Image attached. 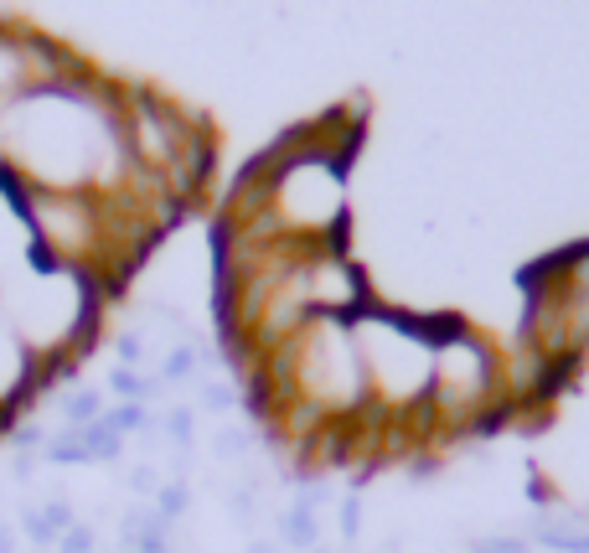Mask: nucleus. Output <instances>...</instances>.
I'll return each mask as SVG.
<instances>
[{"instance_id":"1","label":"nucleus","mask_w":589,"mask_h":553,"mask_svg":"<svg viewBox=\"0 0 589 553\" xmlns=\"http://www.w3.org/2000/svg\"><path fill=\"white\" fill-rule=\"evenodd\" d=\"M0 181L37 192L124 197L135 187L124 145V88L78 57L62 78L0 104Z\"/></svg>"},{"instance_id":"2","label":"nucleus","mask_w":589,"mask_h":553,"mask_svg":"<svg viewBox=\"0 0 589 553\" xmlns=\"http://www.w3.org/2000/svg\"><path fill=\"white\" fill-rule=\"evenodd\" d=\"M357 150H362L357 109H331L290 130L233 181L217 228L269 233V238L300 243V249L347 243Z\"/></svg>"},{"instance_id":"3","label":"nucleus","mask_w":589,"mask_h":553,"mask_svg":"<svg viewBox=\"0 0 589 553\" xmlns=\"http://www.w3.org/2000/svg\"><path fill=\"white\" fill-rule=\"evenodd\" d=\"M367 404H372V445H424V409H429V378H434V336L440 316H414L403 305L372 300L347 321Z\"/></svg>"},{"instance_id":"4","label":"nucleus","mask_w":589,"mask_h":553,"mask_svg":"<svg viewBox=\"0 0 589 553\" xmlns=\"http://www.w3.org/2000/svg\"><path fill=\"white\" fill-rule=\"evenodd\" d=\"M512 419L507 404V373H502V342H491L460 316H440L434 336V378H429V409H424V445L471 440L476 429Z\"/></svg>"},{"instance_id":"5","label":"nucleus","mask_w":589,"mask_h":553,"mask_svg":"<svg viewBox=\"0 0 589 553\" xmlns=\"http://www.w3.org/2000/svg\"><path fill=\"white\" fill-rule=\"evenodd\" d=\"M78 63V52L47 42L42 32H31L26 21H0V104H11L31 94L37 83H52Z\"/></svg>"},{"instance_id":"6","label":"nucleus","mask_w":589,"mask_h":553,"mask_svg":"<svg viewBox=\"0 0 589 553\" xmlns=\"http://www.w3.org/2000/svg\"><path fill=\"white\" fill-rule=\"evenodd\" d=\"M26 398H37V357L21 347V336L0 311V414L16 419Z\"/></svg>"},{"instance_id":"7","label":"nucleus","mask_w":589,"mask_h":553,"mask_svg":"<svg viewBox=\"0 0 589 553\" xmlns=\"http://www.w3.org/2000/svg\"><path fill=\"white\" fill-rule=\"evenodd\" d=\"M104 409H109L104 388H73V393H62V429H83L93 419H104Z\"/></svg>"},{"instance_id":"8","label":"nucleus","mask_w":589,"mask_h":553,"mask_svg":"<svg viewBox=\"0 0 589 553\" xmlns=\"http://www.w3.org/2000/svg\"><path fill=\"white\" fill-rule=\"evenodd\" d=\"M78 440H83V455H88V466H109V460L124 455V435H114V429L104 419H93L78 429Z\"/></svg>"},{"instance_id":"9","label":"nucleus","mask_w":589,"mask_h":553,"mask_svg":"<svg viewBox=\"0 0 589 553\" xmlns=\"http://www.w3.org/2000/svg\"><path fill=\"white\" fill-rule=\"evenodd\" d=\"M104 424L114 429V435H150V409L145 404H109L104 409Z\"/></svg>"},{"instance_id":"10","label":"nucleus","mask_w":589,"mask_h":553,"mask_svg":"<svg viewBox=\"0 0 589 553\" xmlns=\"http://www.w3.org/2000/svg\"><path fill=\"white\" fill-rule=\"evenodd\" d=\"M52 466H88V455H83V440H78V429H57V435L47 440L42 450Z\"/></svg>"},{"instance_id":"11","label":"nucleus","mask_w":589,"mask_h":553,"mask_svg":"<svg viewBox=\"0 0 589 553\" xmlns=\"http://www.w3.org/2000/svg\"><path fill=\"white\" fill-rule=\"evenodd\" d=\"M192 424H197V409H192V404H176V409H171V414L161 419V429H166V440H171V445H176L181 455H186V450H192V435H197V429H192Z\"/></svg>"},{"instance_id":"12","label":"nucleus","mask_w":589,"mask_h":553,"mask_svg":"<svg viewBox=\"0 0 589 553\" xmlns=\"http://www.w3.org/2000/svg\"><path fill=\"white\" fill-rule=\"evenodd\" d=\"M16 533H21L31 548H57V533H52V522L42 517V507H21V517H16Z\"/></svg>"},{"instance_id":"13","label":"nucleus","mask_w":589,"mask_h":553,"mask_svg":"<svg viewBox=\"0 0 589 553\" xmlns=\"http://www.w3.org/2000/svg\"><path fill=\"white\" fill-rule=\"evenodd\" d=\"M57 553H99V528H93V522H73V528L57 538Z\"/></svg>"},{"instance_id":"14","label":"nucleus","mask_w":589,"mask_h":553,"mask_svg":"<svg viewBox=\"0 0 589 553\" xmlns=\"http://www.w3.org/2000/svg\"><path fill=\"white\" fill-rule=\"evenodd\" d=\"M197 404H202L207 414H228V409L238 404V393H233L228 383H202V378H197Z\"/></svg>"},{"instance_id":"15","label":"nucleus","mask_w":589,"mask_h":553,"mask_svg":"<svg viewBox=\"0 0 589 553\" xmlns=\"http://www.w3.org/2000/svg\"><path fill=\"white\" fill-rule=\"evenodd\" d=\"M114 357H119V367H135V373H140V367H145V336L140 331H119L114 336Z\"/></svg>"},{"instance_id":"16","label":"nucleus","mask_w":589,"mask_h":553,"mask_svg":"<svg viewBox=\"0 0 589 553\" xmlns=\"http://www.w3.org/2000/svg\"><path fill=\"white\" fill-rule=\"evenodd\" d=\"M212 450L223 455V460H238V455L248 450V435H243L238 424H223V429H217V435H212Z\"/></svg>"},{"instance_id":"17","label":"nucleus","mask_w":589,"mask_h":553,"mask_svg":"<svg viewBox=\"0 0 589 553\" xmlns=\"http://www.w3.org/2000/svg\"><path fill=\"white\" fill-rule=\"evenodd\" d=\"M130 491H135V497H155V491H161V471H155V466H135L130 471Z\"/></svg>"},{"instance_id":"18","label":"nucleus","mask_w":589,"mask_h":553,"mask_svg":"<svg viewBox=\"0 0 589 553\" xmlns=\"http://www.w3.org/2000/svg\"><path fill=\"white\" fill-rule=\"evenodd\" d=\"M31 476H37V460H31V455H16V460H11V481L26 486Z\"/></svg>"},{"instance_id":"19","label":"nucleus","mask_w":589,"mask_h":553,"mask_svg":"<svg viewBox=\"0 0 589 553\" xmlns=\"http://www.w3.org/2000/svg\"><path fill=\"white\" fill-rule=\"evenodd\" d=\"M16 543H21V533L11 528V522H0V553H16Z\"/></svg>"},{"instance_id":"20","label":"nucleus","mask_w":589,"mask_h":553,"mask_svg":"<svg viewBox=\"0 0 589 553\" xmlns=\"http://www.w3.org/2000/svg\"><path fill=\"white\" fill-rule=\"evenodd\" d=\"M0 497H6V486H0Z\"/></svg>"}]
</instances>
